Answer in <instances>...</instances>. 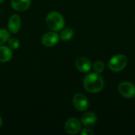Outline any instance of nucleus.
<instances>
[{"mask_svg":"<svg viewBox=\"0 0 135 135\" xmlns=\"http://www.w3.org/2000/svg\"><path fill=\"white\" fill-rule=\"evenodd\" d=\"M93 70L95 71V73L101 74L104 70V63L102 61L98 60V61L95 62V63L93 64Z\"/></svg>","mask_w":135,"mask_h":135,"instance_id":"nucleus-15","label":"nucleus"},{"mask_svg":"<svg viewBox=\"0 0 135 135\" xmlns=\"http://www.w3.org/2000/svg\"><path fill=\"white\" fill-rule=\"evenodd\" d=\"M9 36H10V34L6 29L0 28V45L8 41V40L9 39Z\"/></svg>","mask_w":135,"mask_h":135,"instance_id":"nucleus-14","label":"nucleus"},{"mask_svg":"<svg viewBox=\"0 0 135 135\" xmlns=\"http://www.w3.org/2000/svg\"><path fill=\"white\" fill-rule=\"evenodd\" d=\"M81 135H93V132L92 130L89 129V128H85V129H83L82 131L81 132Z\"/></svg>","mask_w":135,"mask_h":135,"instance_id":"nucleus-17","label":"nucleus"},{"mask_svg":"<svg viewBox=\"0 0 135 135\" xmlns=\"http://www.w3.org/2000/svg\"><path fill=\"white\" fill-rule=\"evenodd\" d=\"M59 36L55 32H48L42 37V44L46 47H52L59 42Z\"/></svg>","mask_w":135,"mask_h":135,"instance_id":"nucleus-8","label":"nucleus"},{"mask_svg":"<svg viewBox=\"0 0 135 135\" xmlns=\"http://www.w3.org/2000/svg\"><path fill=\"white\" fill-rule=\"evenodd\" d=\"M31 4L30 0H11V6L17 11L26 10Z\"/></svg>","mask_w":135,"mask_h":135,"instance_id":"nucleus-11","label":"nucleus"},{"mask_svg":"<svg viewBox=\"0 0 135 135\" xmlns=\"http://www.w3.org/2000/svg\"><path fill=\"white\" fill-rule=\"evenodd\" d=\"M127 64V58L121 54L114 55L108 62V68L113 72L122 71Z\"/></svg>","mask_w":135,"mask_h":135,"instance_id":"nucleus-3","label":"nucleus"},{"mask_svg":"<svg viewBox=\"0 0 135 135\" xmlns=\"http://www.w3.org/2000/svg\"><path fill=\"white\" fill-rule=\"evenodd\" d=\"M3 1H4V0H0V4H1V3H2V2H3Z\"/></svg>","mask_w":135,"mask_h":135,"instance_id":"nucleus-19","label":"nucleus"},{"mask_svg":"<svg viewBox=\"0 0 135 135\" xmlns=\"http://www.w3.org/2000/svg\"><path fill=\"white\" fill-rule=\"evenodd\" d=\"M8 28L10 32L17 33L21 28V18L17 14H13L8 21Z\"/></svg>","mask_w":135,"mask_h":135,"instance_id":"nucleus-9","label":"nucleus"},{"mask_svg":"<svg viewBox=\"0 0 135 135\" xmlns=\"http://www.w3.org/2000/svg\"><path fill=\"white\" fill-rule=\"evenodd\" d=\"M8 46L11 49H17L20 47V41L15 37L9 38L8 40Z\"/></svg>","mask_w":135,"mask_h":135,"instance_id":"nucleus-16","label":"nucleus"},{"mask_svg":"<svg viewBox=\"0 0 135 135\" xmlns=\"http://www.w3.org/2000/svg\"><path fill=\"white\" fill-rule=\"evenodd\" d=\"M118 90L125 98H133L135 97V86L131 82H121L118 86Z\"/></svg>","mask_w":135,"mask_h":135,"instance_id":"nucleus-4","label":"nucleus"},{"mask_svg":"<svg viewBox=\"0 0 135 135\" xmlns=\"http://www.w3.org/2000/svg\"><path fill=\"white\" fill-rule=\"evenodd\" d=\"M77 69L81 73H87L92 69V63L90 60L86 57H79L75 62Z\"/></svg>","mask_w":135,"mask_h":135,"instance_id":"nucleus-7","label":"nucleus"},{"mask_svg":"<svg viewBox=\"0 0 135 135\" xmlns=\"http://www.w3.org/2000/svg\"><path fill=\"white\" fill-rule=\"evenodd\" d=\"M97 121V117L93 112H85L81 117V123L86 127H93Z\"/></svg>","mask_w":135,"mask_h":135,"instance_id":"nucleus-10","label":"nucleus"},{"mask_svg":"<svg viewBox=\"0 0 135 135\" xmlns=\"http://www.w3.org/2000/svg\"><path fill=\"white\" fill-rule=\"evenodd\" d=\"M85 89L91 93L100 92L104 87V80L97 73H91L86 75L83 80Z\"/></svg>","mask_w":135,"mask_h":135,"instance_id":"nucleus-1","label":"nucleus"},{"mask_svg":"<svg viewBox=\"0 0 135 135\" xmlns=\"http://www.w3.org/2000/svg\"><path fill=\"white\" fill-rule=\"evenodd\" d=\"M74 30L70 28H67L62 32L60 38L64 41H67V40H70L74 36Z\"/></svg>","mask_w":135,"mask_h":135,"instance_id":"nucleus-13","label":"nucleus"},{"mask_svg":"<svg viewBox=\"0 0 135 135\" xmlns=\"http://www.w3.org/2000/svg\"><path fill=\"white\" fill-rule=\"evenodd\" d=\"M73 104L75 108L80 112H84L89 108V100L82 93H77L74 96Z\"/></svg>","mask_w":135,"mask_h":135,"instance_id":"nucleus-5","label":"nucleus"},{"mask_svg":"<svg viewBox=\"0 0 135 135\" xmlns=\"http://www.w3.org/2000/svg\"><path fill=\"white\" fill-rule=\"evenodd\" d=\"M81 127V122L78 119L70 118L65 123V131L70 134H75L80 131Z\"/></svg>","mask_w":135,"mask_h":135,"instance_id":"nucleus-6","label":"nucleus"},{"mask_svg":"<svg viewBox=\"0 0 135 135\" xmlns=\"http://www.w3.org/2000/svg\"><path fill=\"white\" fill-rule=\"evenodd\" d=\"M46 22L48 28L56 32L60 31L65 25V21L62 15L55 11L51 12L47 14Z\"/></svg>","mask_w":135,"mask_h":135,"instance_id":"nucleus-2","label":"nucleus"},{"mask_svg":"<svg viewBox=\"0 0 135 135\" xmlns=\"http://www.w3.org/2000/svg\"><path fill=\"white\" fill-rule=\"evenodd\" d=\"M2 118H1V116H0V127H1V126H2Z\"/></svg>","mask_w":135,"mask_h":135,"instance_id":"nucleus-18","label":"nucleus"},{"mask_svg":"<svg viewBox=\"0 0 135 135\" xmlns=\"http://www.w3.org/2000/svg\"><path fill=\"white\" fill-rule=\"evenodd\" d=\"M13 57L11 48L6 46H0V62H7Z\"/></svg>","mask_w":135,"mask_h":135,"instance_id":"nucleus-12","label":"nucleus"}]
</instances>
